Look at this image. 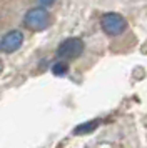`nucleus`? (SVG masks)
Segmentation results:
<instances>
[{"mask_svg":"<svg viewBox=\"0 0 147 148\" xmlns=\"http://www.w3.org/2000/svg\"><path fill=\"white\" fill-rule=\"evenodd\" d=\"M24 23L30 30H45L50 25V14L47 12L44 7H33L30 10H27L25 17H24Z\"/></svg>","mask_w":147,"mask_h":148,"instance_id":"1","label":"nucleus"},{"mask_svg":"<svg viewBox=\"0 0 147 148\" xmlns=\"http://www.w3.org/2000/svg\"><path fill=\"white\" fill-rule=\"evenodd\" d=\"M100 27L107 35H120L124 34L129 27L127 20L117 12H109L104 14L100 18Z\"/></svg>","mask_w":147,"mask_h":148,"instance_id":"2","label":"nucleus"},{"mask_svg":"<svg viewBox=\"0 0 147 148\" xmlns=\"http://www.w3.org/2000/svg\"><path fill=\"white\" fill-rule=\"evenodd\" d=\"M82 52H84V42L79 37H69V38L60 42V45L57 47V55L65 60L77 58L82 55Z\"/></svg>","mask_w":147,"mask_h":148,"instance_id":"3","label":"nucleus"},{"mask_svg":"<svg viewBox=\"0 0 147 148\" xmlns=\"http://www.w3.org/2000/svg\"><path fill=\"white\" fill-rule=\"evenodd\" d=\"M24 43V34L20 30H10L8 34H5L0 40V48L7 52V53H13L17 52Z\"/></svg>","mask_w":147,"mask_h":148,"instance_id":"4","label":"nucleus"},{"mask_svg":"<svg viewBox=\"0 0 147 148\" xmlns=\"http://www.w3.org/2000/svg\"><path fill=\"white\" fill-rule=\"evenodd\" d=\"M100 121L95 118V120H89V121H84V123H80L77 127L74 128V135H89L92 133L94 130H97Z\"/></svg>","mask_w":147,"mask_h":148,"instance_id":"5","label":"nucleus"},{"mask_svg":"<svg viewBox=\"0 0 147 148\" xmlns=\"http://www.w3.org/2000/svg\"><path fill=\"white\" fill-rule=\"evenodd\" d=\"M67 72H69V65H67L65 62H57V63L52 65V73L57 75V77H62V75H65Z\"/></svg>","mask_w":147,"mask_h":148,"instance_id":"6","label":"nucleus"},{"mask_svg":"<svg viewBox=\"0 0 147 148\" xmlns=\"http://www.w3.org/2000/svg\"><path fill=\"white\" fill-rule=\"evenodd\" d=\"M2 68H3V65H2V60H0V72H2Z\"/></svg>","mask_w":147,"mask_h":148,"instance_id":"7","label":"nucleus"}]
</instances>
